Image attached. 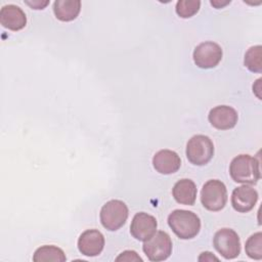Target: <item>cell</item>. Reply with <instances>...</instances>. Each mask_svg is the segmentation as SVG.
<instances>
[{"label":"cell","mask_w":262,"mask_h":262,"mask_svg":"<svg viewBox=\"0 0 262 262\" xmlns=\"http://www.w3.org/2000/svg\"><path fill=\"white\" fill-rule=\"evenodd\" d=\"M229 174L237 183L256 184L261 178L260 162L250 155H238L230 163Z\"/></svg>","instance_id":"cell-1"},{"label":"cell","mask_w":262,"mask_h":262,"mask_svg":"<svg viewBox=\"0 0 262 262\" xmlns=\"http://www.w3.org/2000/svg\"><path fill=\"white\" fill-rule=\"evenodd\" d=\"M168 224L172 231L181 239L193 238L201 229L199 216L187 210H174L168 216Z\"/></svg>","instance_id":"cell-2"},{"label":"cell","mask_w":262,"mask_h":262,"mask_svg":"<svg viewBox=\"0 0 262 262\" xmlns=\"http://www.w3.org/2000/svg\"><path fill=\"white\" fill-rule=\"evenodd\" d=\"M128 215V207L124 202L120 200H111L102 206L99 217L100 222L105 229L115 231L126 223Z\"/></svg>","instance_id":"cell-3"},{"label":"cell","mask_w":262,"mask_h":262,"mask_svg":"<svg viewBox=\"0 0 262 262\" xmlns=\"http://www.w3.org/2000/svg\"><path fill=\"white\" fill-rule=\"evenodd\" d=\"M202 205L209 211L222 210L227 202V190L225 184L218 179L208 180L201 191Z\"/></svg>","instance_id":"cell-4"},{"label":"cell","mask_w":262,"mask_h":262,"mask_svg":"<svg viewBox=\"0 0 262 262\" xmlns=\"http://www.w3.org/2000/svg\"><path fill=\"white\" fill-rule=\"evenodd\" d=\"M214 155L212 140L203 134L192 136L186 144V158L195 166L208 164Z\"/></svg>","instance_id":"cell-5"},{"label":"cell","mask_w":262,"mask_h":262,"mask_svg":"<svg viewBox=\"0 0 262 262\" xmlns=\"http://www.w3.org/2000/svg\"><path fill=\"white\" fill-rule=\"evenodd\" d=\"M142 250L150 261H164L172 253L171 237L165 231H156L151 237L144 242Z\"/></svg>","instance_id":"cell-6"},{"label":"cell","mask_w":262,"mask_h":262,"mask_svg":"<svg viewBox=\"0 0 262 262\" xmlns=\"http://www.w3.org/2000/svg\"><path fill=\"white\" fill-rule=\"evenodd\" d=\"M216 251L225 259H234L241 253V241L237 233L230 228H221L213 238Z\"/></svg>","instance_id":"cell-7"},{"label":"cell","mask_w":262,"mask_h":262,"mask_svg":"<svg viewBox=\"0 0 262 262\" xmlns=\"http://www.w3.org/2000/svg\"><path fill=\"white\" fill-rule=\"evenodd\" d=\"M221 47L212 41H206L199 44L193 50V61L201 69L215 68L222 59Z\"/></svg>","instance_id":"cell-8"},{"label":"cell","mask_w":262,"mask_h":262,"mask_svg":"<svg viewBox=\"0 0 262 262\" xmlns=\"http://www.w3.org/2000/svg\"><path fill=\"white\" fill-rule=\"evenodd\" d=\"M157 226L158 223L154 216L144 212H139L136 213L132 219L130 232L137 241L145 242L156 233Z\"/></svg>","instance_id":"cell-9"},{"label":"cell","mask_w":262,"mask_h":262,"mask_svg":"<svg viewBox=\"0 0 262 262\" xmlns=\"http://www.w3.org/2000/svg\"><path fill=\"white\" fill-rule=\"evenodd\" d=\"M104 247L103 234L97 229H87L81 233L78 239V249L81 254L94 257L98 256Z\"/></svg>","instance_id":"cell-10"},{"label":"cell","mask_w":262,"mask_h":262,"mask_svg":"<svg viewBox=\"0 0 262 262\" xmlns=\"http://www.w3.org/2000/svg\"><path fill=\"white\" fill-rule=\"evenodd\" d=\"M236 111L228 105H218L213 107L209 115L208 120L210 124L218 130H228L233 128L237 123Z\"/></svg>","instance_id":"cell-11"},{"label":"cell","mask_w":262,"mask_h":262,"mask_svg":"<svg viewBox=\"0 0 262 262\" xmlns=\"http://www.w3.org/2000/svg\"><path fill=\"white\" fill-rule=\"evenodd\" d=\"M258 201V192L248 184L241 185L233 189L231 193V205L239 213L251 211Z\"/></svg>","instance_id":"cell-12"},{"label":"cell","mask_w":262,"mask_h":262,"mask_svg":"<svg viewBox=\"0 0 262 262\" xmlns=\"http://www.w3.org/2000/svg\"><path fill=\"white\" fill-rule=\"evenodd\" d=\"M152 166L157 172L169 175L177 172L181 166L180 157L173 150L161 149L152 158Z\"/></svg>","instance_id":"cell-13"},{"label":"cell","mask_w":262,"mask_h":262,"mask_svg":"<svg viewBox=\"0 0 262 262\" xmlns=\"http://www.w3.org/2000/svg\"><path fill=\"white\" fill-rule=\"evenodd\" d=\"M0 24L11 31H19L27 24V16L21 8L16 5L8 4L0 10Z\"/></svg>","instance_id":"cell-14"},{"label":"cell","mask_w":262,"mask_h":262,"mask_svg":"<svg viewBox=\"0 0 262 262\" xmlns=\"http://www.w3.org/2000/svg\"><path fill=\"white\" fill-rule=\"evenodd\" d=\"M196 192L198 190L194 182L187 178L178 180L172 188V194L175 201L186 206H192L194 204Z\"/></svg>","instance_id":"cell-15"},{"label":"cell","mask_w":262,"mask_h":262,"mask_svg":"<svg viewBox=\"0 0 262 262\" xmlns=\"http://www.w3.org/2000/svg\"><path fill=\"white\" fill-rule=\"evenodd\" d=\"M81 2L79 0H56L53 3V12L61 21L74 20L80 13Z\"/></svg>","instance_id":"cell-16"},{"label":"cell","mask_w":262,"mask_h":262,"mask_svg":"<svg viewBox=\"0 0 262 262\" xmlns=\"http://www.w3.org/2000/svg\"><path fill=\"white\" fill-rule=\"evenodd\" d=\"M67 260V257L63 251L60 248L55 246H42L38 248L33 256V261L35 262H45V261H54V262H63Z\"/></svg>","instance_id":"cell-17"},{"label":"cell","mask_w":262,"mask_h":262,"mask_svg":"<svg viewBox=\"0 0 262 262\" xmlns=\"http://www.w3.org/2000/svg\"><path fill=\"white\" fill-rule=\"evenodd\" d=\"M245 66L253 73L262 72V46L256 45L248 49L245 54Z\"/></svg>","instance_id":"cell-18"},{"label":"cell","mask_w":262,"mask_h":262,"mask_svg":"<svg viewBox=\"0 0 262 262\" xmlns=\"http://www.w3.org/2000/svg\"><path fill=\"white\" fill-rule=\"evenodd\" d=\"M246 254L255 260L262 259V233L260 231L252 234L246 242Z\"/></svg>","instance_id":"cell-19"},{"label":"cell","mask_w":262,"mask_h":262,"mask_svg":"<svg viewBox=\"0 0 262 262\" xmlns=\"http://www.w3.org/2000/svg\"><path fill=\"white\" fill-rule=\"evenodd\" d=\"M201 6L199 0H179L176 3V13L182 18H188L194 15Z\"/></svg>","instance_id":"cell-20"},{"label":"cell","mask_w":262,"mask_h":262,"mask_svg":"<svg viewBox=\"0 0 262 262\" xmlns=\"http://www.w3.org/2000/svg\"><path fill=\"white\" fill-rule=\"evenodd\" d=\"M116 261H128V262L140 261V262H142V259L134 251H124L116 258Z\"/></svg>","instance_id":"cell-21"},{"label":"cell","mask_w":262,"mask_h":262,"mask_svg":"<svg viewBox=\"0 0 262 262\" xmlns=\"http://www.w3.org/2000/svg\"><path fill=\"white\" fill-rule=\"evenodd\" d=\"M26 3L34 9H43L49 3V1H33V2L26 1Z\"/></svg>","instance_id":"cell-22"},{"label":"cell","mask_w":262,"mask_h":262,"mask_svg":"<svg viewBox=\"0 0 262 262\" xmlns=\"http://www.w3.org/2000/svg\"><path fill=\"white\" fill-rule=\"evenodd\" d=\"M216 260L218 261V258L215 257L212 253L210 252H204L201 254V256L199 257V261H213Z\"/></svg>","instance_id":"cell-23"},{"label":"cell","mask_w":262,"mask_h":262,"mask_svg":"<svg viewBox=\"0 0 262 262\" xmlns=\"http://www.w3.org/2000/svg\"><path fill=\"white\" fill-rule=\"evenodd\" d=\"M210 3L215 6L216 8H221L227 4L230 3V0H226V1H220V0H214V1H210Z\"/></svg>","instance_id":"cell-24"}]
</instances>
